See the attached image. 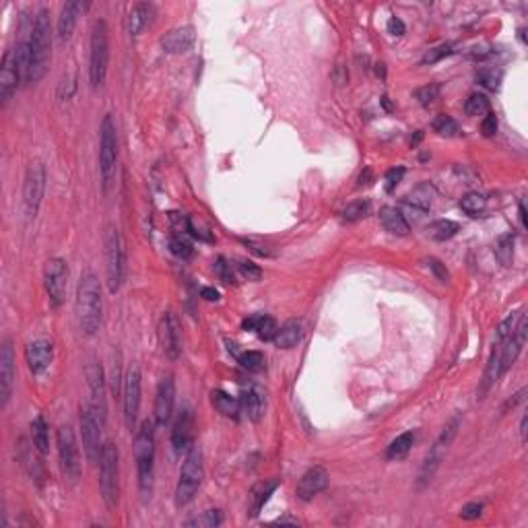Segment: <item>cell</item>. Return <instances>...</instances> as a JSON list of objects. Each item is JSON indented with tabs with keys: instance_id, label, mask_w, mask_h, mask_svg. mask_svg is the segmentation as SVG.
<instances>
[{
	"instance_id": "32",
	"label": "cell",
	"mask_w": 528,
	"mask_h": 528,
	"mask_svg": "<svg viewBox=\"0 0 528 528\" xmlns=\"http://www.w3.org/2000/svg\"><path fill=\"white\" fill-rule=\"evenodd\" d=\"M279 487V481H263L258 485H254V489L250 493V516H258L264 503L270 499V495Z\"/></svg>"
},
{
	"instance_id": "11",
	"label": "cell",
	"mask_w": 528,
	"mask_h": 528,
	"mask_svg": "<svg viewBox=\"0 0 528 528\" xmlns=\"http://www.w3.org/2000/svg\"><path fill=\"white\" fill-rule=\"evenodd\" d=\"M56 446H58V458H60V471L67 481L76 483L81 477V454L76 446L75 431L71 425H60L56 431Z\"/></svg>"
},
{
	"instance_id": "61",
	"label": "cell",
	"mask_w": 528,
	"mask_h": 528,
	"mask_svg": "<svg viewBox=\"0 0 528 528\" xmlns=\"http://www.w3.org/2000/svg\"><path fill=\"white\" fill-rule=\"evenodd\" d=\"M277 524H298V520H293V518H279V520H275Z\"/></svg>"
},
{
	"instance_id": "39",
	"label": "cell",
	"mask_w": 528,
	"mask_h": 528,
	"mask_svg": "<svg viewBox=\"0 0 528 528\" xmlns=\"http://www.w3.org/2000/svg\"><path fill=\"white\" fill-rule=\"evenodd\" d=\"M489 97L483 95V93H473V95H468V99H466V104H464V112H466V116H473V118L485 116V113H489Z\"/></svg>"
},
{
	"instance_id": "54",
	"label": "cell",
	"mask_w": 528,
	"mask_h": 528,
	"mask_svg": "<svg viewBox=\"0 0 528 528\" xmlns=\"http://www.w3.org/2000/svg\"><path fill=\"white\" fill-rule=\"evenodd\" d=\"M481 514H483V503H479V501L466 503L460 510V518L462 520H477V518H481Z\"/></svg>"
},
{
	"instance_id": "36",
	"label": "cell",
	"mask_w": 528,
	"mask_h": 528,
	"mask_svg": "<svg viewBox=\"0 0 528 528\" xmlns=\"http://www.w3.org/2000/svg\"><path fill=\"white\" fill-rule=\"evenodd\" d=\"M495 258L501 266H512V260H514V235L512 233H506L497 239Z\"/></svg>"
},
{
	"instance_id": "37",
	"label": "cell",
	"mask_w": 528,
	"mask_h": 528,
	"mask_svg": "<svg viewBox=\"0 0 528 528\" xmlns=\"http://www.w3.org/2000/svg\"><path fill=\"white\" fill-rule=\"evenodd\" d=\"M485 207H487V198L483 194H479V192H468L460 200V209L471 217H479L485 211Z\"/></svg>"
},
{
	"instance_id": "24",
	"label": "cell",
	"mask_w": 528,
	"mask_h": 528,
	"mask_svg": "<svg viewBox=\"0 0 528 528\" xmlns=\"http://www.w3.org/2000/svg\"><path fill=\"white\" fill-rule=\"evenodd\" d=\"M194 39H196L194 38V29L190 25L174 27L161 38V48L167 54H182V52H188L190 48L194 46Z\"/></svg>"
},
{
	"instance_id": "25",
	"label": "cell",
	"mask_w": 528,
	"mask_h": 528,
	"mask_svg": "<svg viewBox=\"0 0 528 528\" xmlns=\"http://www.w3.org/2000/svg\"><path fill=\"white\" fill-rule=\"evenodd\" d=\"M239 409L250 421L258 423L264 417V409H266V396H264L263 390L258 386L244 390L239 396Z\"/></svg>"
},
{
	"instance_id": "47",
	"label": "cell",
	"mask_w": 528,
	"mask_h": 528,
	"mask_svg": "<svg viewBox=\"0 0 528 528\" xmlns=\"http://www.w3.org/2000/svg\"><path fill=\"white\" fill-rule=\"evenodd\" d=\"M76 91V73H67L58 85V97L62 102H69Z\"/></svg>"
},
{
	"instance_id": "55",
	"label": "cell",
	"mask_w": 528,
	"mask_h": 528,
	"mask_svg": "<svg viewBox=\"0 0 528 528\" xmlns=\"http://www.w3.org/2000/svg\"><path fill=\"white\" fill-rule=\"evenodd\" d=\"M481 132H483V137H487V139L497 132V116H495V113H485L483 124H481Z\"/></svg>"
},
{
	"instance_id": "19",
	"label": "cell",
	"mask_w": 528,
	"mask_h": 528,
	"mask_svg": "<svg viewBox=\"0 0 528 528\" xmlns=\"http://www.w3.org/2000/svg\"><path fill=\"white\" fill-rule=\"evenodd\" d=\"M13 382H15V349L11 339H4L0 347V407L2 409L8 405Z\"/></svg>"
},
{
	"instance_id": "18",
	"label": "cell",
	"mask_w": 528,
	"mask_h": 528,
	"mask_svg": "<svg viewBox=\"0 0 528 528\" xmlns=\"http://www.w3.org/2000/svg\"><path fill=\"white\" fill-rule=\"evenodd\" d=\"M19 83H21V73H19L17 56H15V50H8L2 58V64H0V104H2V108L11 102Z\"/></svg>"
},
{
	"instance_id": "45",
	"label": "cell",
	"mask_w": 528,
	"mask_h": 528,
	"mask_svg": "<svg viewBox=\"0 0 528 528\" xmlns=\"http://www.w3.org/2000/svg\"><path fill=\"white\" fill-rule=\"evenodd\" d=\"M254 333L258 335V339L272 340L275 339V335H277V322H275L270 316H264V314H260V320H258V326H256V331H254Z\"/></svg>"
},
{
	"instance_id": "33",
	"label": "cell",
	"mask_w": 528,
	"mask_h": 528,
	"mask_svg": "<svg viewBox=\"0 0 528 528\" xmlns=\"http://www.w3.org/2000/svg\"><path fill=\"white\" fill-rule=\"evenodd\" d=\"M413 442H415L413 431H405V433L396 436L390 442L388 450H386V458L388 460H403V458H407L409 452H411V448H413Z\"/></svg>"
},
{
	"instance_id": "23",
	"label": "cell",
	"mask_w": 528,
	"mask_h": 528,
	"mask_svg": "<svg viewBox=\"0 0 528 528\" xmlns=\"http://www.w3.org/2000/svg\"><path fill=\"white\" fill-rule=\"evenodd\" d=\"M89 8V2H81V0H73V2H67L60 11V17H58V38L60 39H69L75 32L76 23H78V17Z\"/></svg>"
},
{
	"instance_id": "46",
	"label": "cell",
	"mask_w": 528,
	"mask_h": 528,
	"mask_svg": "<svg viewBox=\"0 0 528 528\" xmlns=\"http://www.w3.org/2000/svg\"><path fill=\"white\" fill-rule=\"evenodd\" d=\"M415 97L421 106H429V104H433V102L440 97V85H438V83H431V85H425V87L417 89Z\"/></svg>"
},
{
	"instance_id": "41",
	"label": "cell",
	"mask_w": 528,
	"mask_h": 528,
	"mask_svg": "<svg viewBox=\"0 0 528 528\" xmlns=\"http://www.w3.org/2000/svg\"><path fill=\"white\" fill-rule=\"evenodd\" d=\"M169 250H172V254H174V256L184 258V260L194 254L192 242H190L186 235H182V233H174V235L169 237Z\"/></svg>"
},
{
	"instance_id": "28",
	"label": "cell",
	"mask_w": 528,
	"mask_h": 528,
	"mask_svg": "<svg viewBox=\"0 0 528 528\" xmlns=\"http://www.w3.org/2000/svg\"><path fill=\"white\" fill-rule=\"evenodd\" d=\"M433 196H436V190L429 182H423L415 188L411 190L407 196H405V204L415 211V213H425L431 209V202H433Z\"/></svg>"
},
{
	"instance_id": "6",
	"label": "cell",
	"mask_w": 528,
	"mask_h": 528,
	"mask_svg": "<svg viewBox=\"0 0 528 528\" xmlns=\"http://www.w3.org/2000/svg\"><path fill=\"white\" fill-rule=\"evenodd\" d=\"M204 479V464H202V454L198 448H190L184 458V464L180 468V479L176 485V506H188L198 493Z\"/></svg>"
},
{
	"instance_id": "7",
	"label": "cell",
	"mask_w": 528,
	"mask_h": 528,
	"mask_svg": "<svg viewBox=\"0 0 528 528\" xmlns=\"http://www.w3.org/2000/svg\"><path fill=\"white\" fill-rule=\"evenodd\" d=\"M118 167V134H116V122L110 113L104 116L102 128H99V176L104 192H108L116 178Z\"/></svg>"
},
{
	"instance_id": "49",
	"label": "cell",
	"mask_w": 528,
	"mask_h": 528,
	"mask_svg": "<svg viewBox=\"0 0 528 528\" xmlns=\"http://www.w3.org/2000/svg\"><path fill=\"white\" fill-rule=\"evenodd\" d=\"M237 270L242 272V277L244 279H248V281H260L263 279V270H260V266L254 263H250V260H237Z\"/></svg>"
},
{
	"instance_id": "51",
	"label": "cell",
	"mask_w": 528,
	"mask_h": 528,
	"mask_svg": "<svg viewBox=\"0 0 528 528\" xmlns=\"http://www.w3.org/2000/svg\"><path fill=\"white\" fill-rule=\"evenodd\" d=\"M479 83L483 85V87H487L491 91H495V89H499V83H501V73L499 71H495V69H487V71H481L479 75Z\"/></svg>"
},
{
	"instance_id": "48",
	"label": "cell",
	"mask_w": 528,
	"mask_h": 528,
	"mask_svg": "<svg viewBox=\"0 0 528 528\" xmlns=\"http://www.w3.org/2000/svg\"><path fill=\"white\" fill-rule=\"evenodd\" d=\"M186 229H188L192 237H196V239H200V242H213V235H211V231H209L207 227L202 225L200 221L192 219V217H188V219H186Z\"/></svg>"
},
{
	"instance_id": "22",
	"label": "cell",
	"mask_w": 528,
	"mask_h": 528,
	"mask_svg": "<svg viewBox=\"0 0 528 528\" xmlns=\"http://www.w3.org/2000/svg\"><path fill=\"white\" fill-rule=\"evenodd\" d=\"M328 483H331L328 471L322 468V466H314V468L305 471L303 477L300 479L298 489H296L298 491V497H300L302 501H310V499H314L318 493H322V491L326 489Z\"/></svg>"
},
{
	"instance_id": "44",
	"label": "cell",
	"mask_w": 528,
	"mask_h": 528,
	"mask_svg": "<svg viewBox=\"0 0 528 528\" xmlns=\"http://www.w3.org/2000/svg\"><path fill=\"white\" fill-rule=\"evenodd\" d=\"M452 52L454 50L450 43H440V46H436V48H431V50L421 58V64H436V62H440L442 58L450 56Z\"/></svg>"
},
{
	"instance_id": "1",
	"label": "cell",
	"mask_w": 528,
	"mask_h": 528,
	"mask_svg": "<svg viewBox=\"0 0 528 528\" xmlns=\"http://www.w3.org/2000/svg\"><path fill=\"white\" fill-rule=\"evenodd\" d=\"M76 318L81 333L87 337H95L102 328L104 316V300H102V285L97 275L91 268H85L78 279L76 287Z\"/></svg>"
},
{
	"instance_id": "4",
	"label": "cell",
	"mask_w": 528,
	"mask_h": 528,
	"mask_svg": "<svg viewBox=\"0 0 528 528\" xmlns=\"http://www.w3.org/2000/svg\"><path fill=\"white\" fill-rule=\"evenodd\" d=\"M110 67V32L104 19L93 23L89 43V83L93 89H102L108 78Z\"/></svg>"
},
{
	"instance_id": "8",
	"label": "cell",
	"mask_w": 528,
	"mask_h": 528,
	"mask_svg": "<svg viewBox=\"0 0 528 528\" xmlns=\"http://www.w3.org/2000/svg\"><path fill=\"white\" fill-rule=\"evenodd\" d=\"M99 489L106 506L113 510L120 493V450L113 442L104 444L99 456Z\"/></svg>"
},
{
	"instance_id": "26",
	"label": "cell",
	"mask_w": 528,
	"mask_h": 528,
	"mask_svg": "<svg viewBox=\"0 0 528 528\" xmlns=\"http://www.w3.org/2000/svg\"><path fill=\"white\" fill-rule=\"evenodd\" d=\"M151 17L153 4H149V2H139V4H134V6L128 11V15H126V32H128L132 38L141 36V34L145 32V27L151 23Z\"/></svg>"
},
{
	"instance_id": "58",
	"label": "cell",
	"mask_w": 528,
	"mask_h": 528,
	"mask_svg": "<svg viewBox=\"0 0 528 528\" xmlns=\"http://www.w3.org/2000/svg\"><path fill=\"white\" fill-rule=\"evenodd\" d=\"M200 296H202L207 302H217V300H219V291L213 289V287H202V289H200Z\"/></svg>"
},
{
	"instance_id": "21",
	"label": "cell",
	"mask_w": 528,
	"mask_h": 528,
	"mask_svg": "<svg viewBox=\"0 0 528 528\" xmlns=\"http://www.w3.org/2000/svg\"><path fill=\"white\" fill-rule=\"evenodd\" d=\"M194 444V417L188 407L180 409V413L172 427V446L178 454L188 452Z\"/></svg>"
},
{
	"instance_id": "14",
	"label": "cell",
	"mask_w": 528,
	"mask_h": 528,
	"mask_svg": "<svg viewBox=\"0 0 528 528\" xmlns=\"http://www.w3.org/2000/svg\"><path fill=\"white\" fill-rule=\"evenodd\" d=\"M122 403H124V423L132 431L137 427V417L141 409V370L134 363L126 370L124 376Z\"/></svg>"
},
{
	"instance_id": "27",
	"label": "cell",
	"mask_w": 528,
	"mask_h": 528,
	"mask_svg": "<svg viewBox=\"0 0 528 528\" xmlns=\"http://www.w3.org/2000/svg\"><path fill=\"white\" fill-rule=\"evenodd\" d=\"M380 221L384 229L392 235H398V237H405L411 233V225L407 221V217L396 209V207H384L380 211Z\"/></svg>"
},
{
	"instance_id": "9",
	"label": "cell",
	"mask_w": 528,
	"mask_h": 528,
	"mask_svg": "<svg viewBox=\"0 0 528 528\" xmlns=\"http://www.w3.org/2000/svg\"><path fill=\"white\" fill-rule=\"evenodd\" d=\"M458 427H460V417H452L450 423H446V427L442 429V433L438 436L436 444L431 446L429 454L425 456L423 464H421V471H419V485H427L436 471L440 468V464L444 462L446 454L450 450V444L454 442L456 433H458Z\"/></svg>"
},
{
	"instance_id": "40",
	"label": "cell",
	"mask_w": 528,
	"mask_h": 528,
	"mask_svg": "<svg viewBox=\"0 0 528 528\" xmlns=\"http://www.w3.org/2000/svg\"><path fill=\"white\" fill-rule=\"evenodd\" d=\"M223 522V514H221V510H207V512H202L200 516H196V518H190L186 520V527L190 528H215L219 527Z\"/></svg>"
},
{
	"instance_id": "12",
	"label": "cell",
	"mask_w": 528,
	"mask_h": 528,
	"mask_svg": "<svg viewBox=\"0 0 528 528\" xmlns=\"http://www.w3.org/2000/svg\"><path fill=\"white\" fill-rule=\"evenodd\" d=\"M102 419L93 411V407L87 403L81 409V436H83V450L89 462H99V456L104 450L102 442Z\"/></svg>"
},
{
	"instance_id": "10",
	"label": "cell",
	"mask_w": 528,
	"mask_h": 528,
	"mask_svg": "<svg viewBox=\"0 0 528 528\" xmlns=\"http://www.w3.org/2000/svg\"><path fill=\"white\" fill-rule=\"evenodd\" d=\"M43 194H46V167L41 161H32L27 165L23 182V209L27 221H34L38 217Z\"/></svg>"
},
{
	"instance_id": "56",
	"label": "cell",
	"mask_w": 528,
	"mask_h": 528,
	"mask_svg": "<svg viewBox=\"0 0 528 528\" xmlns=\"http://www.w3.org/2000/svg\"><path fill=\"white\" fill-rule=\"evenodd\" d=\"M386 29H388V34L394 36V38H401V36H405V32H407L405 23H403L398 17H392V19L388 21V25H386Z\"/></svg>"
},
{
	"instance_id": "38",
	"label": "cell",
	"mask_w": 528,
	"mask_h": 528,
	"mask_svg": "<svg viewBox=\"0 0 528 528\" xmlns=\"http://www.w3.org/2000/svg\"><path fill=\"white\" fill-rule=\"evenodd\" d=\"M370 211H372L370 200H368V198H359V200L347 204V209L342 211V219H345V221H351V223H353V221H361V219H366V217L370 215Z\"/></svg>"
},
{
	"instance_id": "16",
	"label": "cell",
	"mask_w": 528,
	"mask_h": 528,
	"mask_svg": "<svg viewBox=\"0 0 528 528\" xmlns=\"http://www.w3.org/2000/svg\"><path fill=\"white\" fill-rule=\"evenodd\" d=\"M85 374H87V382H89V390H91L89 405L102 419V423H106V380H104V370L95 357H89Z\"/></svg>"
},
{
	"instance_id": "29",
	"label": "cell",
	"mask_w": 528,
	"mask_h": 528,
	"mask_svg": "<svg viewBox=\"0 0 528 528\" xmlns=\"http://www.w3.org/2000/svg\"><path fill=\"white\" fill-rule=\"evenodd\" d=\"M303 339V324L300 320H287L281 328H277V335L272 342L279 349H293Z\"/></svg>"
},
{
	"instance_id": "52",
	"label": "cell",
	"mask_w": 528,
	"mask_h": 528,
	"mask_svg": "<svg viewBox=\"0 0 528 528\" xmlns=\"http://www.w3.org/2000/svg\"><path fill=\"white\" fill-rule=\"evenodd\" d=\"M403 178H405V167L390 169L386 174V178H384V188H386V192H394V188L403 182Z\"/></svg>"
},
{
	"instance_id": "31",
	"label": "cell",
	"mask_w": 528,
	"mask_h": 528,
	"mask_svg": "<svg viewBox=\"0 0 528 528\" xmlns=\"http://www.w3.org/2000/svg\"><path fill=\"white\" fill-rule=\"evenodd\" d=\"M211 401H213V407L221 413L227 419H239L242 415V409H239V398H233L231 394H227L223 390H215L211 394Z\"/></svg>"
},
{
	"instance_id": "59",
	"label": "cell",
	"mask_w": 528,
	"mask_h": 528,
	"mask_svg": "<svg viewBox=\"0 0 528 528\" xmlns=\"http://www.w3.org/2000/svg\"><path fill=\"white\" fill-rule=\"evenodd\" d=\"M527 415H522V421H520V436H522V444H527Z\"/></svg>"
},
{
	"instance_id": "15",
	"label": "cell",
	"mask_w": 528,
	"mask_h": 528,
	"mask_svg": "<svg viewBox=\"0 0 528 528\" xmlns=\"http://www.w3.org/2000/svg\"><path fill=\"white\" fill-rule=\"evenodd\" d=\"M157 337H159V347L167 359L176 361L182 355V331H180L178 318L172 312H163V316L159 318Z\"/></svg>"
},
{
	"instance_id": "50",
	"label": "cell",
	"mask_w": 528,
	"mask_h": 528,
	"mask_svg": "<svg viewBox=\"0 0 528 528\" xmlns=\"http://www.w3.org/2000/svg\"><path fill=\"white\" fill-rule=\"evenodd\" d=\"M215 272H217V277H219L225 285H235V272H233L231 264L227 263L225 258H217V263H215Z\"/></svg>"
},
{
	"instance_id": "3",
	"label": "cell",
	"mask_w": 528,
	"mask_h": 528,
	"mask_svg": "<svg viewBox=\"0 0 528 528\" xmlns=\"http://www.w3.org/2000/svg\"><path fill=\"white\" fill-rule=\"evenodd\" d=\"M134 460L139 473V489L143 499H149L155 477V427L151 421H143L134 436Z\"/></svg>"
},
{
	"instance_id": "53",
	"label": "cell",
	"mask_w": 528,
	"mask_h": 528,
	"mask_svg": "<svg viewBox=\"0 0 528 528\" xmlns=\"http://www.w3.org/2000/svg\"><path fill=\"white\" fill-rule=\"evenodd\" d=\"M427 266H429V270L436 275L438 281H442V283H448V281H450V272H448L446 264L440 263L438 258H429V260H427Z\"/></svg>"
},
{
	"instance_id": "42",
	"label": "cell",
	"mask_w": 528,
	"mask_h": 528,
	"mask_svg": "<svg viewBox=\"0 0 528 528\" xmlns=\"http://www.w3.org/2000/svg\"><path fill=\"white\" fill-rule=\"evenodd\" d=\"M237 361H239V366L244 368V370H248V372H260L264 368V355L260 351H246V353H242V355H237Z\"/></svg>"
},
{
	"instance_id": "30",
	"label": "cell",
	"mask_w": 528,
	"mask_h": 528,
	"mask_svg": "<svg viewBox=\"0 0 528 528\" xmlns=\"http://www.w3.org/2000/svg\"><path fill=\"white\" fill-rule=\"evenodd\" d=\"M499 380V342L493 345V351H491L489 363H487V370H485V376H483V382L479 386V392H477V398L483 401L489 390L495 386V382Z\"/></svg>"
},
{
	"instance_id": "57",
	"label": "cell",
	"mask_w": 528,
	"mask_h": 528,
	"mask_svg": "<svg viewBox=\"0 0 528 528\" xmlns=\"http://www.w3.org/2000/svg\"><path fill=\"white\" fill-rule=\"evenodd\" d=\"M244 244H246V246H248V248H250V250H252L254 254H258V256H270V252H268V250H266L264 246H260V244H254L252 239H246Z\"/></svg>"
},
{
	"instance_id": "17",
	"label": "cell",
	"mask_w": 528,
	"mask_h": 528,
	"mask_svg": "<svg viewBox=\"0 0 528 528\" xmlns=\"http://www.w3.org/2000/svg\"><path fill=\"white\" fill-rule=\"evenodd\" d=\"M174 403H176V382L172 374H163L157 386V394H155V423L157 425H165L169 423L172 413H174Z\"/></svg>"
},
{
	"instance_id": "2",
	"label": "cell",
	"mask_w": 528,
	"mask_h": 528,
	"mask_svg": "<svg viewBox=\"0 0 528 528\" xmlns=\"http://www.w3.org/2000/svg\"><path fill=\"white\" fill-rule=\"evenodd\" d=\"M29 52H32V67H29V81L39 83L50 67L52 60V27H50V13L41 8L29 32Z\"/></svg>"
},
{
	"instance_id": "60",
	"label": "cell",
	"mask_w": 528,
	"mask_h": 528,
	"mask_svg": "<svg viewBox=\"0 0 528 528\" xmlns=\"http://www.w3.org/2000/svg\"><path fill=\"white\" fill-rule=\"evenodd\" d=\"M520 223H522V227H527V209H524V202H520Z\"/></svg>"
},
{
	"instance_id": "5",
	"label": "cell",
	"mask_w": 528,
	"mask_h": 528,
	"mask_svg": "<svg viewBox=\"0 0 528 528\" xmlns=\"http://www.w3.org/2000/svg\"><path fill=\"white\" fill-rule=\"evenodd\" d=\"M104 244H106V283L110 293H118L126 272V248L118 227L108 225Z\"/></svg>"
},
{
	"instance_id": "13",
	"label": "cell",
	"mask_w": 528,
	"mask_h": 528,
	"mask_svg": "<svg viewBox=\"0 0 528 528\" xmlns=\"http://www.w3.org/2000/svg\"><path fill=\"white\" fill-rule=\"evenodd\" d=\"M43 285L52 307H60L69 289V264L62 258H50L43 268Z\"/></svg>"
},
{
	"instance_id": "20",
	"label": "cell",
	"mask_w": 528,
	"mask_h": 528,
	"mask_svg": "<svg viewBox=\"0 0 528 528\" xmlns=\"http://www.w3.org/2000/svg\"><path fill=\"white\" fill-rule=\"evenodd\" d=\"M54 359V345L48 339L32 340L25 347V361L34 376H41Z\"/></svg>"
},
{
	"instance_id": "35",
	"label": "cell",
	"mask_w": 528,
	"mask_h": 528,
	"mask_svg": "<svg viewBox=\"0 0 528 528\" xmlns=\"http://www.w3.org/2000/svg\"><path fill=\"white\" fill-rule=\"evenodd\" d=\"M460 225L456 221H450V219H438L433 221L431 225L427 227V233L431 239L436 242H446V239H452L454 235L458 233Z\"/></svg>"
},
{
	"instance_id": "34",
	"label": "cell",
	"mask_w": 528,
	"mask_h": 528,
	"mask_svg": "<svg viewBox=\"0 0 528 528\" xmlns=\"http://www.w3.org/2000/svg\"><path fill=\"white\" fill-rule=\"evenodd\" d=\"M32 440L39 454H46L50 450V431L43 415H38L32 421Z\"/></svg>"
},
{
	"instance_id": "43",
	"label": "cell",
	"mask_w": 528,
	"mask_h": 528,
	"mask_svg": "<svg viewBox=\"0 0 528 528\" xmlns=\"http://www.w3.org/2000/svg\"><path fill=\"white\" fill-rule=\"evenodd\" d=\"M433 130L442 137H456L460 132L458 128V122L454 120L452 116H446V113H440L436 120H433Z\"/></svg>"
}]
</instances>
